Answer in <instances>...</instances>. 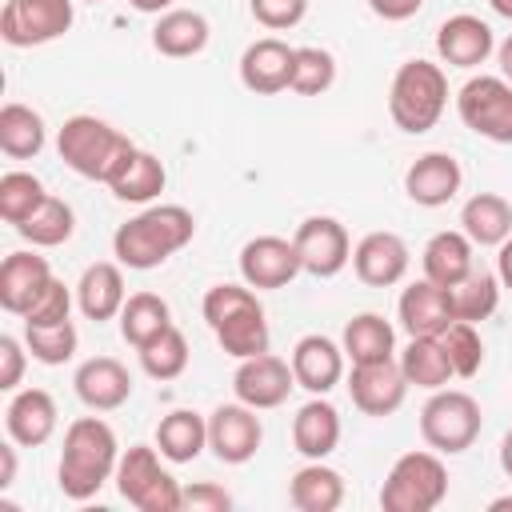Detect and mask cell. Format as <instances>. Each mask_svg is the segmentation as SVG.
<instances>
[{"label":"cell","instance_id":"obj_1","mask_svg":"<svg viewBox=\"0 0 512 512\" xmlns=\"http://www.w3.org/2000/svg\"><path fill=\"white\" fill-rule=\"evenodd\" d=\"M192 236H196V216L184 204H152L116 228L112 256L124 268L148 272L160 268L168 256H176Z\"/></svg>","mask_w":512,"mask_h":512},{"label":"cell","instance_id":"obj_2","mask_svg":"<svg viewBox=\"0 0 512 512\" xmlns=\"http://www.w3.org/2000/svg\"><path fill=\"white\" fill-rule=\"evenodd\" d=\"M116 464H120L116 432L100 416H80L64 432L56 484L68 500H92L108 484V476H116Z\"/></svg>","mask_w":512,"mask_h":512},{"label":"cell","instance_id":"obj_3","mask_svg":"<svg viewBox=\"0 0 512 512\" xmlns=\"http://www.w3.org/2000/svg\"><path fill=\"white\" fill-rule=\"evenodd\" d=\"M208 328L216 332L220 348L236 360H248V356H260L268 352V320H264V308L256 300V292L248 284H212L204 292V304H200Z\"/></svg>","mask_w":512,"mask_h":512},{"label":"cell","instance_id":"obj_4","mask_svg":"<svg viewBox=\"0 0 512 512\" xmlns=\"http://www.w3.org/2000/svg\"><path fill=\"white\" fill-rule=\"evenodd\" d=\"M56 152H60V160H64L76 176L108 184V180L116 176V168L136 152V144H132L120 128H112L108 120L80 112V116H68V120L60 124V132H56Z\"/></svg>","mask_w":512,"mask_h":512},{"label":"cell","instance_id":"obj_5","mask_svg":"<svg viewBox=\"0 0 512 512\" xmlns=\"http://www.w3.org/2000/svg\"><path fill=\"white\" fill-rule=\"evenodd\" d=\"M448 104V76L432 60H404L388 88V116L400 132L420 136L436 128Z\"/></svg>","mask_w":512,"mask_h":512},{"label":"cell","instance_id":"obj_6","mask_svg":"<svg viewBox=\"0 0 512 512\" xmlns=\"http://www.w3.org/2000/svg\"><path fill=\"white\" fill-rule=\"evenodd\" d=\"M448 496V468L436 452H404L380 488L384 512H432Z\"/></svg>","mask_w":512,"mask_h":512},{"label":"cell","instance_id":"obj_7","mask_svg":"<svg viewBox=\"0 0 512 512\" xmlns=\"http://www.w3.org/2000/svg\"><path fill=\"white\" fill-rule=\"evenodd\" d=\"M480 404L476 396L460 392V388H436L432 400L420 408V436L432 452H444V456H460L476 444L480 436Z\"/></svg>","mask_w":512,"mask_h":512},{"label":"cell","instance_id":"obj_8","mask_svg":"<svg viewBox=\"0 0 512 512\" xmlns=\"http://www.w3.org/2000/svg\"><path fill=\"white\" fill-rule=\"evenodd\" d=\"M456 112L476 136L512 144V84L504 76H472L456 96Z\"/></svg>","mask_w":512,"mask_h":512},{"label":"cell","instance_id":"obj_9","mask_svg":"<svg viewBox=\"0 0 512 512\" xmlns=\"http://www.w3.org/2000/svg\"><path fill=\"white\" fill-rule=\"evenodd\" d=\"M76 20L72 0H8L0 12V36L12 48H36L60 40Z\"/></svg>","mask_w":512,"mask_h":512},{"label":"cell","instance_id":"obj_10","mask_svg":"<svg viewBox=\"0 0 512 512\" xmlns=\"http://www.w3.org/2000/svg\"><path fill=\"white\" fill-rule=\"evenodd\" d=\"M292 244L300 252V268L308 276H316V280H328V276L344 272V264L352 260L348 228L336 216H308V220H300Z\"/></svg>","mask_w":512,"mask_h":512},{"label":"cell","instance_id":"obj_11","mask_svg":"<svg viewBox=\"0 0 512 512\" xmlns=\"http://www.w3.org/2000/svg\"><path fill=\"white\" fill-rule=\"evenodd\" d=\"M296 388V376H292V364L272 356V352H260V356H248L240 360V368L232 372V392L240 404L264 412V408H280L288 400V392Z\"/></svg>","mask_w":512,"mask_h":512},{"label":"cell","instance_id":"obj_12","mask_svg":"<svg viewBox=\"0 0 512 512\" xmlns=\"http://www.w3.org/2000/svg\"><path fill=\"white\" fill-rule=\"evenodd\" d=\"M264 440V424L256 416V408L248 404H220L208 416V448L216 452L220 464H248L260 452Z\"/></svg>","mask_w":512,"mask_h":512},{"label":"cell","instance_id":"obj_13","mask_svg":"<svg viewBox=\"0 0 512 512\" xmlns=\"http://www.w3.org/2000/svg\"><path fill=\"white\" fill-rule=\"evenodd\" d=\"M348 396L364 416H392L404 396H408V380L400 360H368V364H352L348 376Z\"/></svg>","mask_w":512,"mask_h":512},{"label":"cell","instance_id":"obj_14","mask_svg":"<svg viewBox=\"0 0 512 512\" xmlns=\"http://www.w3.org/2000/svg\"><path fill=\"white\" fill-rule=\"evenodd\" d=\"M300 272V252L284 236H252L240 248V276L248 288H284Z\"/></svg>","mask_w":512,"mask_h":512},{"label":"cell","instance_id":"obj_15","mask_svg":"<svg viewBox=\"0 0 512 512\" xmlns=\"http://www.w3.org/2000/svg\"><path fill=\"white\" fill-rule=\"evenodd\" d=\"M292 64H296V48H288L276 36L252 40L240 56V84L256 96H276L284 88H292Z\"/></svg>","mask_w":512,"mask_h":512},{"label":"cell","instance_id":"obj_16","mask_svg":"<svg viewBox=\"0 0 512 512\" xmlns=\"http://www.w3.org/2000/svg\"><path fill=\"white\" fill-rule=\"evenodd\" d=\"M344 348L336 344V340H328V336H320V332H312V336H300L296 340V348H292V376H296V384L304 388V392H312V396H328L340 380H344Z\"/></svg>","mask_w":512,"mask_h":512},{"label":"cell","instance_id":"obj_17","mask_svg":"<svg viewBox=\"0 0 512 512\" xmlns=\"http://www.w3.org/2000/svg\"><path fill=\"white\" fill-rule=\"evenodd\" d=\"M464 184V172H460V160L448 156V152H424L408 164L404 172V192L412 204L420 208H440L448 204Z\"/></svg>","mask_w":512,"mask_h":512},{"label":"cell","instance_id":"obj_18","mask_svg":"<svg viewBox=\"0 0 512 512\" xmlns=\"http://www.w3.org/2000/svg\"><path fill=\"white\" fill-rule=\"evenodd\" d=\"M408 244L396 232H368L352 248V268L368 288H392L408 272Z\"/></svg>","mask_w":512,"mask_h":512},{"label":"cell","instance_id":"obj_19","mask_svg":"<svg viewBox=\"0 0 512 512\" xmlns=\"http://www.w3.org/2000/svg\"><path fill=\"white\" fill-rule=\"evenodd\" d=\"M56 420H60L56 400H52V392H44V388H20V392L8 400V408H4V428H8V436H12L20 448H40V444H48L52 432H56Z\"/></svg>","mask_w":512,"mask_h":512},{"label":"cell","instance_id":"obj_20","mask_svg":"<svg viewBox=\"0 0 512 512\" xmlns=\"http://www.w3.org/2000/svg\"><path fill=\"white\" fill-rule=\"evenodd\" d=\"M492 48H496L492 28L480 16H472V12L448 16L440 24V32H436V52L452 68H476V64H484L492 56Z\"/></svg>","mask_w":512,"mask_h":512},{"label":"cell","instance_id":"obj_21","mask_svg":"<svg viewBox=\"0 0 512 512\" xmlns=\"http://www.w3.org/2000/svg\"><path fill=\"white\" fill-rule=\"evenodd\" d=\"M72 384H76V396L92 412H112V408H120L132 396V376H128V368L116 356H92V360H84L76 368Z\"/></svg>","mask_w":512,"mask_h":512},{"label":"cell","instance_id":"obj_22","mask_svg":"<svg viewBox=\"0 0 512 512\" xmlns=\"http://www.w3.org/2000/svg\"><path fill=\"white\" fill-rule=\"evenodd\" d=\"M52 280V268L44 256L36 252H12L0 264V308L12 316H24L32 308V300L44 292V284Z\"/></svg>","mask_w":512,"mask_h":512},{"label":"cell","instance_id":"obj_23","mask_svg":"<svg viewBox=\"0 0 512 512\" xmlns=\"http://www.w3.org/2000/svg\"><path fill=\"white\" fill-rule=\"evenodd\" d=\"M400 328L408 336H440L456 316H452V304H448V292L440 284H432L428 276L408 284L400 292Z\"/></svg>","mask_w":512,"mask_h":512},{"label":"cell","instance_id":"obj_24","mask_svg":"<svg viewBox=\"0 0 512 512\" xmlns=\"http://www.w3.org/2000/svg\"><path fill=\"white\" fill-rule=\"evenodd\" d=\"M124 300H128V296H124L120 260H116V264H112V260H96V264L84 268V276H80V284H76V304H80V312H84L88 320L104 324V320L120 316Z\"/></svg>","mask_w":512,"mask_h":512},{"label":"cell","instance_id":"obj_25","mask_svg":"<svg viewBox=\"0 0 512 512\" xmlns=\"http://www.w3.org/2000/svg\"><path fill=\"white\" fill-rule=\"evenodd\" d=\"M292 444H296V452L308 456V460L332 456L336 444H340V412H336L324 396H312V400L296 412V420H292Z\"/></svg>","mask_w":512,"mask_h":512},{"label":"cell","instance_id":"obj_26","mask_svg":"<svg viewBox=\"0 0 512 512\" xmlns=\"http://www.w3.org/2000/svg\"><path fill=\"white\" fill-rule=\"evenodd\" d=\"M288 500L300 512H336L344 504V476L324 460H308L288 480Z\"/></svg>","mask_w":512,"mask_h":512},{"label":"cell","instance_id":"obj_27","mask_svg":"<svg viewBox=\"0 0 512 512\" xmlns=\"http://www.w3.org/2000/svg\"><path fill=\"white\" fill-rule=\"evenodd\" d=\"M460 232L480 248H500L512 236V204L496 192H476L460 208Z\"/></svg>","mask_w":512,"mask_h":512},{"label":"cell","instance_id":"obj_28","mask_svg":"<svg viewBox=\"0 0 512 512\" xmlns=\"http://www.w3.org/2000/svg\"><path fill=\"white\" fill-rule=\"evenodd\" d=\"M156 448L172 464H192L208 448V420L192 408H176L156 424Z\"/></svg>","mask_w":512,"mask_h":512},{"label":"cell","instance_id":"obj_29","mask_svg":"<svg viewBox=\"0 0 512 512\" xmlns=\"http://www.w3.org/2000/svg\"><path fill=\"white\" fill-rule=\"evenodd\" d=\"M204 44H208V20L192 8H168L152 28V48L172 60L196 56L204 52Z\"/></svg>","mask_w":512,"mask_h":512},{"label":"cell","instance_id":"obj_30","mask_svg":"<svg viewBox=\"0 0 512 512\" xmlns=\"http://www.w3.org/2000/svg\"><path fill=\"white\" fill-rule=\"evenodd\" d=\"M420 264H424V276L432 280V284H440V288H452V284H460L468 272H472V240L464 236V232H436L428 244H424V256H420Z\"/></svg>","mask_w":512,"mask_h":512},{"label":"cell","instance_id":"obj_31","mask_svg":"<svg viewBox=\"0 0 512 512\" xmlns=\"http://www.w3.org/2000/svg\"><path fill=\"white\" fill-rule=\"evenodd\" d=\"M164 180H168L164 164H160L152 152L136 148V152L116 168V176L108 180V188H112V196L124 200V204H148V200H156V196L164 192Z\"/></svg>","mask_w":512,"mask_h":512},{"label":"cell","instance_id":"obj_32","mask_svg":"<svg viewBox=\"0 0 512 512\" xmlns=\"http://www.w3.org/2000/svg\"><path fill=\"white\" fill-rule=\"evenodd\" d=\"M400 368H404V380L416 384V388H444L456 372H452V360L440 344V336H412L408 348L400 352Z\"/></svg>","mask_w":512,"mask_h":512},{"label":"cell","instance_id":"obj_33","mask_svg":"<svg viewBox=\"0 0 512 512\" xmlns=\"http://www.w3.org/2000/svg\"><path fill=\"white\" fill-rule=\"evenodd\" d=\"M164 328H172V312L168 300L156 292H132L120 308V336L132 348H144L148 340H156Z\"/></svg>","mask_w":512,"mask_h":512},{"label":"cell","instance_id":"obj_34","mask_svg":"<svg viewBox=\"0 0 512 512\" xmlns=\"http://www.w3.org/2000/svg\"><path fill=\"white\" fill-rule=\"evenodd\" d=\"M344 356L352 364H368V360H388L396 348V332L380 312H360L344 324Z\"/></svg>","mask_w":512,"mask_h":512},{"label":"cell","instance_id":"obj_35","mask_svg":"<svg viewBox=\"0 0 512 512\" xmlns=\"http://www.w3.org/2000/svg\"><path fill=\"white\" fill-rule=\"evenodd\" d=\"M44 120H40V112L36 108H28V104H4L0 108V148H4V156H12V160H32V156H40V148H44Z\"/></svg>","mask_w":512,"mask_h":512},{"label":"cell","instance_id":"obj_36","mask_svg":"<svg viewBox=\"0 0 512 512\" xmlns=\"http://www.w3.org/2000/svg\"><path fill=\"white\" fill-rule=\"evenodd\" d=\"M444 292H448V304H452V316H456V320L480 324V320H488V316L496 312V304H500V276L472 268L460 284H452V288H444Z\"/></svg>","mask_w":512,"mask_h":512},{"label":"cell","instance_id":"obj_37","mask_svg":"<svg viewBox=\"0 0 512 512\" xmlns=\"http://www.w3.org/2000/svg\"><path fill=\"white\" fill-rule=\"evenodd\" d=\"M72 228H76V216L72 208L60 200V196H44V204L16 228L32 248H60L72 240Z\"/></svg>","mask_w":512,"mask_h":512},{"label":"cell","instance_id":"obj_38","mask_svg":"<svg viewBox=\"0 0 512 512\" xmlns=\"http://www.w3.org/2000/svg\"><path fill=\"white\" fill-rule=\"evenodd\" d=\"M140 352V368L152 376V380H176L184 368H188V340H184V332L172 324V328H164L156 340H148L144 348H136Z\"/></svg>","mask_w":512,"mask_h":512},{"label":"cell","instance_id":"obj_39","mask_svg":"<svg viewBox=\"0 0 512 512\" xmlns=\"http://www.w3.org/2000/svg\"><path fill=\"white\" fill-rule=\"evenodd\" d=\"M44 184L32 172H4L0 176V220L20 228L40 204H44Z\"/></svg>","mask_w":512,"mask_h":512},{"label":"cell","instance_id":"obj_40","mask_svg":"<svg viewBox=\"0 0 512 512\" xmlns=\"http://www.w3.org/2000/svg\"><path fill=\"white\" fill-rule=\"evenodd\" d=\"M160 472H164V468H160L156 448H148V444H132V448L120 456V464H116V492L136 508L140 496L152 488V480H156Z\"/></svg>","mask_w":512,"mask_h":512},{"label":"cell","instance_id":"obj_41","mask_svg":"<svg viewBox=\"0 0 512 512\" xmlns=\"http://www.w3.org/2000/svg\"><path fill=\"white\" fill-rule=\"evenodd\" d=\"M24 344L32 352V360L40 364H64L76 356V324L72 320H56V324H24Z\"/></svg>","mask_w":512,"mask_h":512},{"label":"cell","instance_id":"obj_42","mask_svg":"<svg viewBox=\"0 0 512 512\" xmlns=\"http://www.w3.org/2000/svg\"><path fill=\"white\" fill-rule=\"evenodd\" d=\"M336 80V60L328 48H296V64H292V92L296 96H320L328 92Z\"/></svg>","mask_w":512,"mask_h":512},{"label":"cell","instance_id":"obj_43","mask_svg":"<svg viewBox=\"0 0 512 512\" xmlns=\"http://www.w3.org/2000/svg\"><path fill=\"white\" fill-rule=\"evenodd\" d=\"M440 344H444V352H448L456 376L468 380V376L480 372V364H484V340H480L476 324H468V320H452V324L440 332Z\"/></svg>","mask_w":512,"mask_h":512},{"label":"cell","instance_id":"obj_44","mask_svg":"<svg viewBox=\"0 0 512 512\" xmlns=\"http://www.w3.org/2000/svg\"><path fill=\"white\" fill-rule=\"evenodd\" d=\"M68 308H72V296H68V288H64V280H48L44 284V292L32 300V308L20 316L24 324H56V320H68Z\"/></svg>","mask_w":512,"mask_h":512},{"label":"cell","instance_id":"obj_45","mask_svg":"<svg viewBox=\"0 0 512 512\" xmlns=\"http://www.w3.org/2000/svg\"><path fill=\"white\" fill-rule=\"evenodd\" d=\"M256 24L272 28V32H284V28H296L308 12V0H248Z\"/></svg>","mask_w":512,"mask_h":512},{"label":"cell","instance_id":"obj_46","mask_svg":"<svg viewBox=\"0 0 512 512\" xmlns=\"http://www.w3.org/2000/svg\"><path fill=\"white\" fill-rule=\"evenodd\" d=\"M136 508H140V512H176V508H184V488H180V480L168 476V472H160V476L152 480V488L140 496Z\"/></svg>","mask_w":512,"mask_h":512},{"label":"cell","instance_id":"obj_47","mask_svg":"<svg viewBox=\"0 0 512 512\" xmlns=\"http://www.w3.org/2000/svg\"><path fill=\"white\" fill-rule=\"evenodd\" d=\"M24 348L16 336H0V388L4 392H16L20 388V376H24Z\"/></svg>","mask_w":512,"mask_h":512},{"label":"cell","instance_id":"obj_48","mask_svg":"<svg viewBox=\"0 0 512 512\" xmlns=\"http://www.w3.org/2000/svg\"><path fill=\"white\" fill-rule=\"evenodd\" d=\"M184 508H192V512H224V508H232V496L220 484H192V488H184Z\"/></svg>","mask_w":512,"mask_h":512},{"label":"cell","instance_id":"obj_49","mask_svg":"<svg viewBox=\"0 0 512 512\" xmlns=\"http://www.w3.org/2000/svg\"><path fill=\"white\" fill-rule=\"evenodd\" d=\"M368 8L380 16V20H408L424 8V0H368Z\"/></svg>","mask_w":512,"mask_h":512},{"label":"cell","instance_id":"obj_50","mask_svg":"<svg viewBox=\"0 0 512 512\" xmlns=\"http://www.w3.org/2000/svg\"><path fill=\"white\" fill-rule=\"evenodd\" d=\"M16 480V440L8 436V444H0V492L12 488Z\"/></svg>","mask_w":512,"mask_h":512},{"label":"cell","instance_id":"obj_51","mask_svg":"<svg viewBox=\"0 0 512 512\" xmlns=\"http://www.w3.org/2000/svg\"><path fill=\"white\" fill-rule=\"evenodd\" d=\"M496 276H500L504 288H512V236L496 248Z\"/></svg>","mask_w":512,"mask_h":512},{"label":"cell","instance_id":"obj_52","mask_svg":"<svg viewBox=\"0 0 512 512\" xmlns=\"http://www.w3.org/2000/svg\"><path fill=\"white\" fill-rule=\"evenodd\" d=\"M496 60H500V76L512 84V36H508V40L496 48Z\"/></svg>","mask_w":512,"mask_h":512},{"label":"cell","instance_id":"obj_53","mask_svg":"<svg viewBox=\"0 0 512 512\" xmlns=\"http://www.w3.org/2000/svg\"><path fill=\"white\" fill-rule=\"evenodd\" d=\"M128 4H132L136 12H156V16H164V12H168L176 0H128Z\"/></svg>","mask_w":512,"mask_h":512},{"label":"cell","instance_id":"obj_54","mask_svg":"<svg viewBox=\"0 0 512 512\" xmlns=\"http://www.w3.org/2000/svg\"><path fill=\"white\" fill-rule=\"evenodd\" d=\"M500 468H504V476L512 480V428H508L504 440H500Z\"/></svg>","mask_w":512,"mask_h":512},{"label":"cell","instance_id":"obj_55","mask_svg":"<svg viewBox=\"0 0 512 512\" xmlns=\"http://www.w3.org/2000/svg\"><path fill=\"white\" fill-rule=\"evenodd\" d=\"M488 4H492V12H496V16L512 20V0H488Z\"/></svg>","mask_w":512,"mask_h":512},{"label":"cell","instance_id":"obj_56","mask_svg":"<svg viewBox=\"0 0 512 512\" xmlns=\"http://www.w3.org/2000/svg\"><path fill=\"white\" fill-rule=\"evenodd\" d=\"M488 508H492V512H504V508H512V496H496Z\"/></svg>","mask_w":512,"mask_h":512},{"label":"cell","instance_id":"obj_57","mask_svg":"<svg viewBox=\"0 0 512 512\" xmlns=\"http://www.w3.org/2000/svg\"><path fill=\"white\" fill-rule=\"evenodd\" d=\"M92 4H100V0H92Z\"/></svg>","mask_w":512,"mask_h":512}]
</instances>
